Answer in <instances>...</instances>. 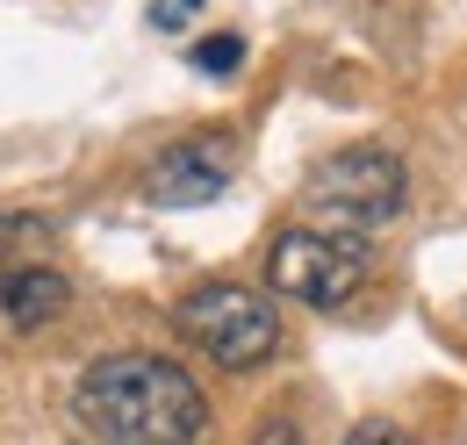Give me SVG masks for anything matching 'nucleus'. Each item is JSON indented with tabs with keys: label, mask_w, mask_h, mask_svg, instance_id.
Returning <instances> with one entry per match:
<instances>
[{
	"label": "nucleus",
	"mask_w": 467,
	"mask_h": 445,
	"mask_svg": "<svg viewBox=\"0 0 467 445\" xmlns=\"http://www.w3.org/2000/svg\"><path fill=\"white\" fill-rule=\"evenodd\" d=\"M180 331L202 359H216L223 374H252L281 352V309L274 295L259 287H237V280H209L180 302Z\"/></svg>",
	"instance_id": "7ed1b4c3"
},
{
	"label": "nucleus",
	"mask_w": 467,
	"mask_h": 445,
	"mask_svg": "<svg viewBox=\"0 0 467 445\" xmlns=\"http://www.w3.org/2000/svg\"><path fill=\"white\" fill-rule=\"evenodd\" d=\"M194 7H202V0H159V29H180Z\"/></svg>",
	"instance_id": "1a4fd4ad"
},
{
	"label": "nucleus",
	"mask_w": 467,
	"mask_h": 445,
	"mask_svg": "<svg viewBox=\"0 0 467 445\" xmlns=\"http://www.w3.org/2000/svg\"><path fill=\"white\" fill-rule=\"evenodd\" d=\"M410 202V172L389 144H352L331 151L324 166L302 180V216L309 230H346V237H374L403 216Z\"/></svg>",
	"instance_id": "f03ea898"
},
{
	"label": "nucleus",
	"mask_w": 467,
	"mask_h": 445,
	"mask_svg": "<svg viewBox=\"0 0 467 445\" xmlns=\"http://www.w3.org/2000/svg\"><path fill=\"white\" fill-rule=\"evenodd\" d=\"M252 445H302V431H295V424H266Z\"/></svg>",
	"instance_id": "9d476101"
},
{
	"label": "nucleus",
	"mask_w": 467,
	"mask_h": 445,
	"mask_svg": "<svg viewBox=\"0 0 467 445\" xmlns=\"http://www.w3.org/2000/svg\"><path fill=\"white\" fill-rule=\"evenodd\" d=\"M72 302V280L58 266H0V316L15 331H44L51 316H65Z\"/></svg>",
	"instance_id": "423d86ee"
},
{
	"label": "nucleus",
	"mask_w": 467,
	"mask_h": 445,
	"mask_svg": "<svg viewBox=\"0 0 467 445\" xmlns=\"http://www.w3.org/2000/svg\"><path fill=\"white\" fill-rule=\"evenodd\" d=\"M72 417L101 445H194L209 431V395L166 352H109L79 374Z\"/></svg>",
	"instance_id": "f257e3e1"
},
{
	"label": "nucleus",
	"mask_w": 467,
	"mask_h": 445,
	"mask_svg": "<svg viewBox=\"0 0 467 445\" xmlns=\"http://www.w3.org/2000/svg\"><path fill=\"white\" fill-rule=\"evenodd\" d=\"M231 180H237V137L231 129H194V137L166 144V151L144 166L137 187H144L151 209H202V202H216Z\"/></svg>",
	"instance_id": "39448f33"
},
{
	"label": "nucleus",
	"mask_w": 467,
	"mask_h": 445,
	"mask_svg": "<svg viewBox=\"0 0 467 445\" xmlns=\"http://www.w3.org/2000/svg\"><path fill=\"white\" fill-rule=\"evenodd\" d=\"M237 57H244V44H237L231 29H223V36H202V44H194V65H202V72H237Z\"/></svg>",
	"instance_id": "0eeeda50"
},
{
	"label": "nucleus",
	"mask_w": 467,
	"mask_h": 445,
	"mask_svg": "<svg viewBox=\"0 0 467 445\" xmlns=\"http://www.w3.org/2000/svg\"><path fill=\"white\" fill-rule=\"evenodd\" d=\"M367 266H374L367 237L309 230V222L281 230L274 252H266V280H274V295H288V302H302V309H346L352 295L367 287Z\"/></svg>",
	"instance_id": "20e7f679"
},
{
	"label": "nucleus",
	"mask_w": 467,
	"mask_h": 445,
	"mask_svg": "<svg viewBox=\"0 0 467 445\" xmlns=\"http://www.w3.org/2000/svg\"><path fill=\"white\" fill-rule=\"evenodd\" d=\"M346 445H410V431L396 424V417H359L346 431Z\"/></svg>",
	"instance_id": "6e6552de"
}]
</instances>
